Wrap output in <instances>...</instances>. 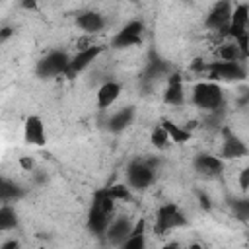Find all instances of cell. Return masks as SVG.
<instances>
[{
    "label": "cell",
    "mask_w": 249,
    "mask_h": 249,
    "mask_svg": "<svg viewBox=\"0 0 249 249\" xmlns=\"http://www.w3.org/2000/svg\"><path fill=\"white\" fill-rule=\"evenodd\" d=\"M107 189V193L117 200V202H128L130 198H132V189L126 185V183H115V185H109V187H105Z\"/></svg>",
    "instance_id": "24"
},
{
    "label": "cell",
    "mask_w": 249,
    "mask_h": 249,
    "mask_svg": "<svg viewBox=\"0 0 249 249\" xmlns=\"http://www.w3.org/2000/svg\"><path fill=\"white\" fill-rule=\"evenodd\" d=\"M132 119H134V107H132V105H126V107L115 109V111L107 117L105 124H107V128H109L111 132H121V130H124V128L132 123Z\"/></svg>",
    "instance_id": "17"
},
{
    "label": "cell",
    "mask_w": 249,
    "mask_h": 249,
    "mask_svg": "<svg viewBox=\"0 0 249 249\" xmlns=\"http://www.w3.org/2000/svg\"><path fill=\"white\" fill-rule=\"evenodd\" d=\"M228 37L235 41L243 53V56H249V6L247 4H237L233 6Z\"/></svg>",
    "instance_id": "3"
},
{
    "label": "cell",
    "mask_w": 249,
    "mask_h": 249,
    "mask_svg": "<svg viewBox=\"0 0 249 249\" xmlns=\"http://www.w3.org/2000/svg\"><path fill=\"white\" fill-rule=\"evenodd\" d=\"M144 37V23L138 19L128 21L126 25H123L113 37H111V47L115 49H128V47H136L142 43Z\"/></svg>",
    "instance_id": "9"
},
{
    "label": "cell",
    "mask_w": 249,
    "mask_h": 249,
    "mask_svg": "<svg viewBox=\"0 0 249 249\" xmlns=\"http://www.w3.org/2000/svg\"><path fill=\"white\" fill-rule=\"evenodd\" d=\"M10 35H12V29H10V27H4V29H2V35H0V41L6 43V39H8Z\"/></svg>",
    "instance_id": "29"
},
{
    "label": "cell",
    "mask_w": 249,
    "mask_h": 249,
    "mask_svg": "<svg viewBox=\"0 0 249 249\" xmlns=\"http://www.w3.org/2000/svg\"><path fill=\"white\" fill-rule=\"evenodd\" d=\"M191 103L196 109H200L204 115L220 113L224 109V103H226L224 89L220 84L210 82V80L196 82L191 89Z\"/></svg>",
    "instance_id": "1"
},
{
    "label": "cell",
    "mask_w": 249,
    "mask_h": 249,
    "mask_svg": "<svg viewBox=\"0 0 249 249\" xmlns=\"http://www.w3.org/2000/svg\"><path fill=\"white\" fill-rule=\"evenodd\" d=\"M185 224H187V216L183 214V210L173 202H165L156 212L154 233L165 235L167 231H173V230H177V228H181Z\"/></svg>",
    "instance_id": "5"
},
{
    "label": "cell",
    "mask_w": 249,
    "mask_h": 249,
    "mask_svg": "<svg viewBox=\"0 0 249 249\" xmlns=\"http://www.w3.org/2000/svg\"><path fill=\"white\" fill-rule=\"evenodd\" d=\"M247 101H249V93H247Z\"/></svg>",
    "instance_id": "31"
},
{
    "label": "cell",
    "mask_w": 249,
    "mask_h": 249,
    "mask_svg": "<svg viewBox=\"0 0 249 249\" xmlns=\"http://www.w3.org/2000/svg\"><path fill=\"white\" fill-rule=\"evenodd\" d=\"M23 138L31 146H43L47 142V132H45V123L41 117L31 115L25 119L23 124Z\"/></svg>",
    "instance_id": "15"
},
{
    "label": "cell",
    "mask_w": 249,
    "mask_h": 249,
    "mask_svg": "<svg viewBox=\"0 0 249 249\" xmlns=\"http://www.w3.org/2000/svg\"><path fill=\"white\" fill-rule=\"evenodd\" d=\"M247 146L245 142L230 128H220V152L218 156L222 160H237V158H243L247 156Z\"/></svg>",
    "instance_id": "10"
},
{
    "label": "cell",
    "mask_w": 249,
    "mask_h": 249,
    "mask_svg": "<svg viewBox=\"0 0 249 249\" xmlns=\"http://www.w3.org/2000/svg\"><path fill=\"white\" fill-rule=\"evenodd\" d=\"M158 249H179V245H177V243H165V245H161V247H158Z\"/></svg>",
    "instance_id": "30"
},
{
    "label": "cell",
    "mask_w": 249,
    "mask_h": 249,
    "mask_svg": "<svg viewBox=\"0 0 249 249\" xmlns=\"http://www.w3.org/2000/svg\"><path fill=\"white\" fill-rule=\"evenodd\" d=\"M76 25H78V29H82V31L88 33V35H95V33H99L101 29H105L107 21H105V18H103L99 12H95V10H86V12H80V14L76 16Z\"/></svg>",
    "instance_id": "16"
},
{
    "label": "cell",
    "mask_w": 249,
    "mask_h": 249,
    "mask_svg": "<svg viewBox=\"0 0 249 249\" xmlns=\"http://www.w3.org/2000/svg\"><path fill=\"white\" fill-rule=\"evenodd\" d=\"M0 249H21V243L16 239V237H10V239H4Z\"/></svg>",
    "instance_id": "27"
},
{
    "label": "cell",
    "mask_w": 249,
    "mask_h": 249,
    "mask_svg": "<svg viewBox=\"0 0 249 249\" xmlns=\"http://www.w3.org/2000/svg\"><path fill=\"white\" fill-rule=\"evenodd\" d=\"M18 226V216L12 204H2L0 208V230L2 231H10Z\"/></svg>",
    "instance_id": "22"
},
{
    "label": "cell",
    "mask_w": 249,
    "mask_h": 249,
    "mask_svg": "<svg viewBox=\"0 0 249 249\" xmlns=\"http://www.w3.org/2000/svg\"><path fill=\"white\" fill-rule=\"evenodd\" d=\"M237 187H239L243 193L249 191V165H245V167H241V169L237 171Z\"/></svg>",
    "instance_id": "26"
},
{
    "label": "cell",
    "mask_w": 249,
    "mask_h": 249,
    "mask_svg": "<svg viewBox=\"0 0 249 249\" xmlns=\"http://www.w3.org/2000/svg\"><path fill=\"white\" fill-rule=\"evenodd\" d=\"M156 167L158 160H132L124 171L126 185L134 191H146L156 181Z\"/></svg>",
    "instance_id": "2"
},
{
    "label": "cell",
    "mask_w": 249,
    "mask_h": 249,
    "mask_svg": "<svg viewBox=\"0 0 249 249\" xmlns=\"http://www.w3.org/2000/svg\"><path fill=\"white\" fill-rule=\"evenodd\" d=\"M231 14H233V4L230 2H218L212 6V10L208 12L206 19H204V27L216 35L218 43L228 39V29H230V21H231Z\"/></svg>",
    "instance_id": "4"
},
{
    "label": "cell",
    "mask_w": 249,
    "mask_h": 249,
    "mask_svg": "<svg viewBox=\"0 0 249 249\" xmlns=\"http://www.w3.org/2000/svg\"><path fill=\"white\" fill-rule=\"evenodd\" d=\"M146 222L144 220H138L136 226H134V231L132 235L117 249H148V241H146Z\"/></svg>",
    "instance_id": "20"
},
{
    "label": "cell",
    "mask_w": 249,
    "mask_h": 249,
    "mask_svg": "<svg viewBox=\"0 0 249 249\" xmlns=\"http://www.w3.org/2000/svg\"><path fill=\"white\" fill-rule=\"evenodd\" d=\"M134 226H136V222H132L128 216L115 214V218H113V222L109 224V228H107V231H105L103 237H105V241H107L109 245H113V247L117 249V247H121V245L132 235Z\"/></svg>",
    "instance_id": "8"
},
{
    "label": "cell",
    "mask_w": 249,
    "mask_h": 249,
    "mask_svg": "<svg viewBox=\"0 0 249 249\" xmlns=\"http://www.w3.org/2000/svg\"><path fill=\"white\" fill-rule=\"evenodd\" d=\"M19 163H21V167H25L27 171H31V169L35 167V161H33L31 158H27V156H25V158H21V160H19Z\"/></svg>",
    "instance_id": "28"
},
{
    "label": "cell",
    "mask_w": 249,
    "mask_h": 249,
    "mask_svg": "<svg viewBox=\"0 0 249 249\" xmlns=\"http://www.w3.org/2000/svg\"><path fill=\"white\" fill-rule=\"evenodd\" d=\"M103 53V47L99 45H91V47H86V49H78L72 56H70V66H68V72L66 76L68 78H74L76 74H82L84 70H88L95 60L97 56Z\"/></svg>",
    "instance_id": "11"
},
{
    "label": "cell",
    "mask_w": 249,
    "mask_h": 249,
    "mask_svg": "<svg viewBox=\"0 0 249 249\" xmlns=\"http://www.w3.org/2000/svg\"><path fill=\"white\" fill-rule=\"evenodd\" d=\"M150 140H152V146H154L156 150H165V148H169V144H171V138H169L167 130L161 126V123L152 130Z\"/></svg>",
    "instance_id": "23"
},
{
    "label": "cell",
    "mask_w": 249,
    "mask_h": 249,
    "mask_svg": "<svg viewBox=\"0 0 249 249\" xmlns=\"http://www.w3.org/2000/svg\"><path fill=\"white\" fill-rule=\"evenodd\" d=\"M70 66V54L64 51H51L47 53L35 66V74L39 78H56L66 76Z\"/></svg>",
    "instance_id": "6"
},
{
    "label": "cell",
    "mask_w": 249,
    "mask_h": 249,
    "mask_svg": "<svg viewBox=\"0 0 249 249\" xmlns=\"http://www.w3.org/2000/svg\"><path fill=\"white\" fill-rule=\"evenodd\" d=\"M161 126L167 130L171 142H175V144H185V142H189L191 136H193V132H191L185 124H179V123H175V121H171V119H163V121H161Z\"/></svg>",
    "instance_id": "19"
},
{
    "label": "cell",
    "mask_w": 249,
    "mask_h": 249,
    "mask_svg": "<svg viewBox=\"0 0 249 249\" xmlns=\"http://www.w3.org/2000/svg\"><path fill=\"white\" fill-rule=\"evenodd\" d=\"M216 60H222V62H243L245 56H243L239 45L228 37V39L216 43Z\"/></svg>",
    "instance_id": "18"
},
{
    "label": "cell",
    "mask_w": 249,
    "mask_h": 249,
    "mask_svg": "<svg viewBox=\"0 0 249 249\" xmlns=\"http://www.w3.org/2000/svg\"><path fill=\"white\" fill-rule=\"evenodd\" d=\"M231 208H233V214L239 220H249V198L247 196L245 198H235Z\"/></svg>",
    "instance_id": "25"
},
{
    "label": "cell",
    "mask_w": 249,
    "mask_h": 249,
    "mask_svg": "<svg viewBox=\"0 0 249 249\" xmlns=\"http://www.w3.org/2000/svg\"><path fill=\"white\" fill-rule=\"evenodd\" d=\"M163 101L169 107H183L187 103V91H185V78L179 72H173L165 80L163 88Z\"/></svg>",
    "instance_id": "12"
},
{
    "label": "cell",
    "mask_w": 249,
    "mask_h": 249,
    "mask_svg": "<svg viewBox=\"0 0 249 249\" xmlns=\"http://www.w3.org/2000/svg\"><path fill=\"white\" fill-rule=\"evenodd\" d=\"M195 171H198L202 177H218L224 171V160L218 154H198L193 160Z\"/></svg>",
    "instance_id": "13"
},
{
    "label": "cell",
    "mask_w": 249,
    "mask_h": 249,
    "mask_svg": "<svg viewBox=\"0 0 249 249\" xmlns=\"http://www.w3.org/2000/svg\"><path fill=\"white\" fill-rule=\"evenodd\" d=\"M23 196V189L12 181V179H2L0 181V198H2V204H12L16 200H19Z\"/></svg>",
    "instance_id": "21"
},
{
    "label": "cell",
    "mask_w": 249,
    "mask_h": 249,
    "mask_svg": "<svg viewBox=\"0 0 249 249\" xmlns=\"http://www.w3.org/2000/svg\"><path fill=\"white\" fill-rule=\"evenodd\" d=\"M121 91H123V88H121V84H119V82H115V80H105V82L97 88V93H95L97 107H99L101 111L111 109V107L119 101Z\"/></svg>",
    "instance_id": "14"
},
{
    "label": "cell",
    "mask_w": 249,
    "mask_h": 249,
    "mask_svg": "<svg viewBox=\"0 0 249 249\" xmlns=\"http://www.w3.org/2000/svg\"><path fill=\"white\" fill-rule=\"evenodd\" d=\"M247 76V70L243 62H222V60H212L206 70V80L222 84V82H239Z\"/></svg>",
    "instance_id": "7"
}]
</instances>
